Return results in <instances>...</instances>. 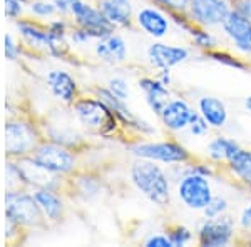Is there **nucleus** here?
Listing matches in <instances>:
<instances>
[{"mask_svg": "<svg viewBox=\"0 0 251 247\" xmlns=\"http://www.w3.org/2000/svg\"><path fill=\"white\" fill-rule=\"evenodd\" d=\"M15 27H17V32L24 42L29 44L30 47L46 50L50 55H55V57H60L64 54V47H66L64 39L66 37H59V35L52 34L49 29H42L37 23L24 19H17Z\"/></svg>", "mask_w": 251, "mask_h": 247, "instance_id": "423d86ee", "label": "nucleus"}, {"mask_svg": "<svg viewBox=\"0 0 251 247\" xmlns=\"http://www.w3.org/2000/svg\"><path fill=\"white\" fill-rule=\"evenodd\" d=\"M234 224L231 217H214L200 229V244L206 247H220L229 244L233 239Z\"/></svg>", "mask_w": 251, "mask_h": 247, "instance_id": "f8f14e48", "label": "nucleus"}, {"mask_svg": "<svg viewBox=\"0 0 251 247\" xmlns=\"http://www.w3.org/2000/svg\"><path fill=\"white\" fill-rule=\"evenodd\" d=\"M60 14H71V5L74 0H50Z\"/></svg>", "mask_w": 251, "mask_h": 247, "instance_id": "4c0bfd02", "label": "nucleus"}, {"mask_svg": "<svg viewBox=\"0 0 251 247\" xmlns=\"http://www.w3.org/2000/svg\"><path fill=\"white\" fill-rule=\"evenodd\" d=\"M250 189H251V185H250Z\"/></svg>", "mask_w": 251, "mask_h": 247, "instance_id": "37998d69", "label": "nucleus"}, {"mask_svg": "<svg viewBox=\"0 0 251 247\" xmlns=\"http://www.w3.org/2000/svg\"><path fill=\"white\" fill-rule=\"evenodd\" d=\"M5 217L17 222L20 227H39L44 222V214L40 210L34 194L25 189H10L5 194Z\"/></svg>", "mask_w": 251, "mask_h": 247, "instance_id": "20e7f679", "label": "nucleus"}, {"mask_svg": "<svg viewBox=\"0 0 251 247\" xmlns=\"http://www.w3.org/2000/svg\"><path fill=\"white\" fill-rule=\"evenodd\" d=\"M177 194L186 207L194 210H204L213 199L211 185L204 174L200 172H189L188 176H184L177 185Z\"/></svg>", "mask_w": 251, "mask_h": 247, "instance_id": "0eeeda50", "label": "nucleus"}, {"mask_svg": "<svg viewBox=\"0 0 251 247\" xmlns=\"http://www.w3.org/2000/svg\"><path fill=\"white\" fill-rule=\"evenodd\" d=\"M211 57H213V59H216L218 62H225V64H229V66H231V67L243 68L241 64H238L236 60H229L231 57H228V55H225V54H211Z\"/></svg>", "mask_w": 251, "mask_h": 247, "instance_id": "58836bf2", "label": "nucleus"}, {"mask_svg": "<svg viewBox=\"0 0 251 247\" xmlns=\"http://www.w3.org/2000/svg\"><path fill=\"white\" fill-rule=\"evenodd\" d=\"M208 127H209V124L206 122L204 117L194 112L191 122H189V129H191V132L194 134V135H203V134L208 132Z\"/></svg>", "mask_w": 251, "mask_h": 247, "instance_id": "c756f323", "label": "nucleus"}, {"mask_svg": "<svg viewBox=\"0 0 251 247\" xmlns=\"http://www.w3.org/2000/svg\"><path fill=\"white\" fill-rule=\"evenodd\" d=\"M234 2H236L234 10H238L240 14L245 15V17L251 19V0H234Z\"/></svg>", "mask_w": 251, "mask_h": 247, "instance_id": "e433bc0d", "label": "nucleus"}, {"mask_svg": "<svg viewBox=\"0 0 251 247\" xmlns=\"http://www.w3.org/2000/svg\"><path fill=\"white\" fill-rule=\"evenodd\" d=\"M194 112L184 100H169L161 112V120L169 131H183L191 122Z\"/></svg>", "mask_w": 251, "mask_h": 247, "instance_id": "dca6fc26", "label": "nucleus"}, {"mask_svg": "<svg viewBox=\"0 0 251 247\" xmlns=\"http://www.w3.org/2000/svg\"><path fill=\"white\" fill-rule=\"evenodd\" d=\"M136 22L146 34L152 35V37H157V39L164 37L169 30L168 19H166L159 10L151 9V7H146V9H141L137 12Z\"/></svg>", "mask_w": 251, "mask_h": 247, "instance_id": "a211bd4d", "label": "nucleus"}, {"mask_svg": "<svg viewBox=\"0 0 251 247\" xmlns=\"http://www.w3.org/2000/svg\"><path fill=\"white\" fill-rule=\"evenodd\" d=\"M74 114L84 127L96 134H102V135L114 132L117 120H119L112 109L99 97L77 99L74 102Z\"/></svg>", "mask_w": 251, "mask_h": 247, "instance_id": "f03ea898", "label": "nucleus"}, {"mask_svg": "<svg viewBox=\"0 0 251 247\" xmlns=\"http://www.w3.org/2000/svg\"><path fill=\"white\" fill-rule=\"evenodd\" d=\"M131 152L141 159L157 160L164 164H184L191 159L189 152L183 145L176 142H148V144H136L131 147Z\"/></svg>", "mask_w": 251, "mask_h": 247, "instance_id": "1a4fd4ad", "label": "nucleus"}, {"mask_svg": "<svg viewBox=\"0 0 251 247\" xmlns=\"http://www.w3.org/2000/svg\"><path fill=\"white\" fill-rule=\"evenodd\" d=\"M24 5L25 3L22 0H5V15L9 19L17 20L24 12Z\"/></svg>", "mask_w": 251, "mask_h": 247, "instance_id": "7c9ffc66", "label": "nucleus"}, {"mask_svg": "<svg viewBox=\"0 0 251 247\" xmlns=\"http://www.w3.org/2000/svg\"><path fill=\"white\" fill-rule=\"evenodd\" d=\"M189 14L200 25L213 27L223 23L229 7L225 0H189Z\"/></svg>", "mask_w": 251, "mask_h": 247, "instance_id": "9d476101", "label": "nucleus"}, {"mask_svg": "<svg viewBox=\"0 0 251 247\" xmlns=\"http://www.w3.org/2000/svg\"><path fill=\"white\" fill-rule=\"evenodd\" d=\"M139 89L144 92L146 102H148L149 107L152 109V112H156L157 115H161L164 105L169 102L168 100L169 92H168V89H166V84L161 82V80L144 77V79L139 80Z\"/></svg>", "mask_w": 251, "mask_h": 247, "instance_id": "aec40b11", "label": "nucleus"}, {"mask_svg": "<svg viewBox=\"0 0 251 247\" xmlns=\"http://www.w3.org/2000/svg\"><path fill=\"white\" fill-rule=\"evenodd\" d=\"M34 197L37 201L40 210L47 221H59L64 216V201L57 194V190L52 189H34Z\"/></svg>", "mask_w": 251, "mask_h": 247, "instance_id": "6ab92c4d", "label": "nucleus"}, {"mask_svg": "<svg viewBox=\"0 0 251 247\" xmlns=\"http://www.w3.org/2000/svg\"><path fill=\"white\" fill-rule=\"evenodd\" d=\"M97 9L114 27H129L132 20L131 0H97Z\"/></svg>", "mask_w": 251, "mask_h": 247, "instance_id": "f3484780", "label": "nucleus"}, {"mask_svg": "<svg viewBox=\"0 0 251 247\" xmlns=\"http://www.w3.org/2000/svg\"><path fill=\"white\" fill-rule=\"evenodd\" d=\"M226 209H228V202L221 199V197H213L211 202L204 207V214L208 219H214V217H220Z\"/></svg>", "mask_w": 251, "mask_h": 247, "instance_id": "bb28decb", "label": "nucleus"}, {"mask_svg": "<svg viewBox=\"0 0 251 247\" xmlns=\"http://www.w3.org/2000/svg\"><path fill=\"white\" fill-rule=\"evenodd\" d=\"M245 105H246V109H248V111L251 112V95L245 100Z\"/></svg>", "mask_w": 251, "mask_h": 247, "instance_id": "a19ab883", "label": "nucleus"}, {"mask_svg": "<svg viewBox=\"0 0 251 247\" xmlns=\"http://www.w3.org/2000/svg\"><path fill=\"white\" fill-rule=\"evenodd\" d=\"M240 224H241V227H245V229L251 227V205H248V207L243 210L241 219H240Z\"/></svg>", "mask_w": 251, "mask_h": 247, "instance_id": "ea45409f", "label": "nucleus"}, {"mask_svg": "<svg viewBox=\"0 0 251 247\" xmlns=\"http://www.w3.org/2000/svg\"><path fill=\"white\" fill-rule=\"evenodd\" d=\"M200 112L206 119V122L213 127H223L228 119L225 104L216 97H201L200 99Z\"/></svg>", "mask_w": 251, "mask_h": 247, "instance_id": "4be33fe9", "label": "nucleus"}, {"mask_svg": "<svg viewBox=\"0 0 251 247\" xmlns=\"http://www.w3.org/2000/svg\"><path fill=\"white\" fill-rule=\"evenodd\" d=\"M149 62L161 70H169L174 66L183 64L189 57V52L181 47L166 45V44H152L148 50Z\"/></svg>", "mask_w": 251, "mask_h": 247, "instance_id": "4468645a", "label": "nucleus"}, {"mask_svg": "<svg viewBox=\"0 0 251 247\" xmlns=\"http://www.w3.org/2000/svg\"><path fill=\"white\" fill-rule=\"evenodd\" d=\"M77 190L84 197H92V196H96L97 190H99V184H97V180H94L92 177H82V179L79 180Z\"/></svg>", "mask_w": 251, "mask_h": 247, "instance_id": "c85d7f7f", "label": "nucleus"}, {"mask_svg": "<svg viewBox=\"0 0 251 247\" xmlns=\"http://www.w3.org/2000/svg\"><path fill=\"white\" fill-rule=\"evenodd\" d=\"M71 15L75 20V25L91 32L96 37V40L114 34V25L104 17L102 12L97 9V7L87 5L82 0H74L72 2Z\"/></svg>", "mask_w": 251, "mask_h": 247, "instance_id": "6e6552de", "label": "nucleus"}, {"mask_svg": "<svg viewBox=\"0 0 251 247\" xmlns=\"http://www.w3.org/2000/svg\"><path fill=\"white\" fill-rule=\"evenodd\" d=\"M171 12H184L189 7V0H154Z\"/></svg>", "mask_w": 251, "mask_h": 247, "instance_id": "473e14b6", "label": "nucleus"}, {"mask_svg": "<svg viewBox=\"0 0 251 247\" xmlns=\"http://www.w3.org/2000/svg\"><path fill=\"white\" fill-rule=\"evenodd\" d=\"M22 2H24V3H27V2H29V0H22Z\"/></svg>", "mask_w": 251, "mask_h": 247, "instance_id": "79ce46f5", "label": "nucleus"}, {"mask_svg": "<svg viewBox=\"0 0 251 247\" xmlns=\"http://www.w3.org/2000/svg\"><path fill=\"white\" fill-rule=\"evenodd\" d=\"M146 247H174L168 236H152L146 241Z\"/></svg>", "mask_w": 251, "mask_h": 247, "instance_id": "c9c22d12", "label": "nucleus"}, {"mask_svg": "<svg viewBox=\"0 0 251 247\" xmlns=\"http://www.w3.org/2000/svg\"><path fill=\"white\" fill-rule=\"evenodd\" d=\"M30 157L49 172L57 174L60 177L69 176L75 169V156L71 149L54 140H42Z\"/></svg>", "mask_w": 251, "mask_h": 247, "instance_id": "39448f33", "label": "nucleus"}, {"mask_svg": "<svg viewBox=\"0 0 251 247\" xmlns=\"http://www.w3.org/2000/svg\"><path fill=\"white\" fill-rule=\"evenodd\" d=\"M42 142L37 125L27 119H9L5 122V151L9 159H20L34 152Z\"/></svg>", "mask_w": 251, "mask_h": 247, "instance_id": "7ed1b4c3", "label": "nucleus"}, {"mask_svg": "<svg viewBox=\"0 0 251 247\" xmlns=\"http://www.w3.org/2000/svg\"><path fill=\"white\" fill-rule=\"evenodd\" d=\"M169 239H171L173 246H184L188 241H191V232H189L186 227H181V225H177V227H174L169 230Z\"/></svg>", "mask_w": 251, "mask_h": 247, "instance_id": "cd10ccee", "label": "nucleus"}, {"mask_svg": "<svg viewBox=\"0 0 251 247\" xmlns=\"http://www.w3.org/2000/svg\"><path fill=\"white\" fill-rule=\"evenodd\" d=\"M238 149H240V145L234 140H229L226 137H216L209 144V157L216 162H228Z\"/></svg>", "mask_w": 251, "mask_h": 247, "instance_id": "b1692460", "label": "nucleus"}, {"mask_svg": "<svg viewBox=\"0 0 251 247\" xmlns=\"http://www.w3.org/2000/svg\"><path fill=\"white\" fill-rule=\"evenodd\" d=\"M107 89L116 97H119V99H123V100H127L129 86H127V82H126L124 79H121V77H112V79L107 82Z\"/></svg>", "mask_w": 251, "mask_h": 247, "instance_id": "a878e982", "label": "nucleus"}, {"mask_svg": "<svg viewBox=\"0 0 251 247\" xmlns=\"http://www.w3.org/2000/svg\"><path fill=\"white\" fill-rule=\"evenodd\" d=\"M223 30L236 44L240 50L250 54L251 52V19L245 17L238 10H229L221 23Z\"/></svg>", "mask_w": 251, "mask_h": 247, "instance_id": "ddd939ff", "label": "nucleus"}, {"mask_svg": "<svg viewBox=\"0 0 251 247\" xmlns=\"http://www.w3.org/2000/svg\"><path fill=\"white\" fill-rule=\"evenodd\" d=\"M193 37H194V40H196V44L200 47H206V48H208V47L214 45V39L208 34V32H204V30H194L193 32Z\"/></svg>", "mask_w": 251, "mask_h": 247, "instance_id": "f704fd0d", "label": "nucleus"}, {"mask_svg": "<svg viewBox=\"0 0 251 247\" xmlns=\"http://www.w3.org/2000/svg\"><path fill=\"white\" fill-rule=\"evenodd\" d=\"M71 39H72V42L77 44V45H84V44H87L89 40H92V39L96 40V37L91 34V32H87L86 29H80V27L72 30Z\"/></svg>", "mask_w": 251, "mask_h": 247, "instance_id": "72a5a7b5", "label": "nucleus"}, {"mask_svg": "<svg viewBox=\"0 0 251 247\" xmlns=\"http://www.w3.org/2000/svg\"><path fill=\"white\" fill-rule=\"evenodd\" d=\"M15 160H17L20 171L24 174V179H25L27 187L52 189V190L60 189V176L49 172L47 169H44L42 165H39L30 156L20 157V159H15Z\"/></svg>", "mask_w": 251, "mask_h": 247, "instance_id": "9b49d317", "label": "nucleus"}, {"mask_svg": "<svg viewBox=\"0 0 251 247\" xmlns=\"http://www.w3.org/2000/svg\"><path fill=\"white\" fill-rule=\"evenodd\" d=\"M228 165L238 179L246 185H251V151H245L240 147L228 160Z\"/></svg>", "mask_w": 251, "mask_h": 247, "instance_id": "5701e85b", "label": "nucleus"}, {"mask_svg": "<svg viewBox=\"0 0 251 247\" xmlns=\"http://www.w3.org/2000/svg\"><path fill=\"white\" fill-rule=\"evenodd\" d=\"M20 54V47L17 40L12 37L10 34L5 35V57L7 60H17Z\"/></svg>", "mask_w": 251, "mask_h": 247, "instance_id": "2f4dec72", "label": "nucleus"}, {"mask_svg": "<svg viewBox=\"0 0 251 247\" xmlns=\"http://www.w3.org/2000/svg\"><path fill=\"white\" fill-rule=\"evenodd\" d=\"M29 9L35 17H50L54 15L57 9L52 2H40V0H35V2H30Z\"/></svg>", "mask_w": 251, "mask_h": 247, "instance_id": "393cba45", "label": "nucleus"}, {"mask_svg": "<svg viewBox=\"0 0 251 247\" xmlns=\"http://www.w3.org/2000/svg\"><path fill=\"white\" fill-rule=\"evenodd\" d=\"M131 179L139 192H143L151 202L159 207L169 204V182L166 174L154 160L141 159L132 164Z\"/></svg>", "mask_w": 251, "mask_h": 247, "instance_id": "f257e3e1", "label": "nucleus"}, {"mask_svg": "<svg viewBox=\"0 0 251 247\" xmlns=\"http://www.w3.org/2000/svg\"><path fill=\"white\" fill-rule=\"evenodd\" d=\"M96 54L104 62L117 64L126 59V42L119 35H107V37L96 40Z\"/></svg>", "mask_w": 251, "mask_h": 247, "instance_id": "412c9836", "label": "nucleus"}, {"mask_svg": "<svg viewBox=\"0 0 251 247\" xmlns=\"http://www.w3.org/2000/svg\"><path fill=\"white\" fill-rule=\"evenodd\" d=\"M46 82L52 95L64 104H74L77 100V84L67 72L50 70L46 77Z\"/></svg>", "mask_w": 251, "mask_h": 247, "instance_id": "2eb2a0df", "label": "nucleus"}]
</instances>
